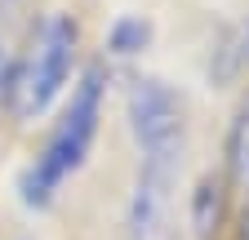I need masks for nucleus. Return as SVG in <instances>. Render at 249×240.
<instances>
[{
	"label": "nucleus",
	"mask_w": 249,
	"mask_h": 240,
	"mask_svg": "<svg viewBox=\"0 0 249 240\" xmlns=\"http://www.w3.org/2000/svg\"><path fill=\"white\" fill-rule=\"evenodd\" d=\"M103 94H107V85H103V71L98 67H89L76 85H71V103L67 111H62V120L53 125L49 142L40 147V156L31 160V169L22 173V205L31 209H45L67 178L80 173V165L89 160V147L93 138H98V120H103Z\"/></svg>",
	"instance_id": "nucleus-1"
},
{
	"label": "nucleus",
	"mask_w": 249,
	"mask_h": 240,
	"mask_svg": "<svg viewBox=\"0 0 249 240\" xmlns=\"http://www.w3.org/2000/svg\"><path fill=\"white\" fill-rule=\"evenodd\" d=\"M76 45H80V32L67 14H45L36 22L27 49L18 53L14 71L5 76V103L14 120H40L62 98V89L71 85Z\"/></svg>",
	"instance_id": "nucleus-2"
},
{
	"label": "nucleus",
	"mask_w": 249,
	"mask_h": 240,
	"mask_svg": "<svg viewBox=\"0 0 249 240\" xmlns=\"http://www.w3.org/2000/svg\"><path fill=\"white\" fill-rule=\"evenodd\" d=\"M187 142L138 152V178L129 196V240H178V173Z\"/></svg>",
	"instance_id": "nucleus-3"
},
{
	"label": "nucleus",
	"mask_w": 249,
	"mask_h": 240,
	"mask_svg": "<svg viewBox=\"0 0 249 240\" xmlns=\"http://www.w3.org/2000/svg\"><path fill=\"white\" fill-rule=\"evenodd\" d=\"M129 129L138 152L147 147H169V142H187L182 129V103L165 80H134L129 85Z\"/></svg>",
	"instance_id": "nucleus-4"
},
{
	"label": "nucleus",
	"mask_w": 249,
	"mask_h": 240,
	"mask_svg": "<svg viewBox=\"0 0 249 240\" xmlns=\"http://www.w3.org/2000/svg\"><path fill=\"white\" fill-rule=\"evenodd\" d=\"M227 178L231 187L249 196V103L240 107L236 125H231V138H227Z\"/></svg>",
	"instance_id": "nucleus-5"
},
{
	"label": "nucleus",
	"mask_w": 249,
	"mask_h": 240,
	"mask_svg": "<svg viewBox=\"0 0 249 240\" xmlns=\"http://www.w3.org/2000/svg\"><path fill=\"white\" fill-rule=\"evenodd\" d=\"M147 40H151V22L147 18H134V14L116 18L111 32H107L111 53H138V49H147Z\"/></svg>",
	"instance_id": "nucleus-6"
},
{
	"label": "nucleus",
	"mask_w": 249,
	"mask_h": 240,
	"mask_svg": "<svg viewBox=\"0 0 249 240\" xmlns=\"http://www.w3.org/2000/svg\"><path fill=\"white\" fill-rule=\"evenodd\" d=\"M196 209H209V183L200 187V196H196ZM213 223H218V205H213ZM213 223H209V218H200V223H196V227H200V236H209V227H213Z\"/></svg>",
	"instance_id": "nucleus-7"
},
{
	"label": "nucleus",
	"mask_w": 249,
	"mask_h": 240,
	"mask_svg": "<svg viewBox=\"0 0 249 240\" xmlns=\"http://www.w3.org/2000/svg\"><path fill=\"white\" fill-rule=\"evenodd\" d=\"M0 85H5V49H0Z\"/></svg>",
	"instance_id": "nucleus-8"
}]
</instances>
